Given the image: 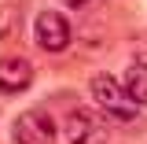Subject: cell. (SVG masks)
<instances>
[{"label":"cell","instance_id":"obj_1","mask_svg":"<svg viewBox=\"0 0 147 144\" xmlns=\"http://www.w3.org/2000/svg\"><path fill=\"white\" fill-rule=\"evenodd\" d=\"M88 89H92V100H96V107L103 111L107 118L121 122V126L136 122V111H140V107L132 104V96L125 92V85H121L114 74H92Z\"/></svg>","mask_w":147,"mask_h":144},{"label":"cell","instance_id":"obj_2","mask_svg":"<svg viewBox=\"0 0 147 144\" xmlns=\"http://www.w3.org/2000/svg\"><path fill=\"white\" fill-rule=\"evenodd\" d=\"M33 41L44 48V52H66L70 41H74L70 18L63 15V11H55V8L40 11V15L33 18Z\"/></svg>","mask_w":147,"mask_h":144},{"label":"cell","instance_id":"obj_3","mask_svg":"<svg viewBox=\"0 0 147 144\" xmlns=\"http://www.w3.org/2000/svg\"><path fill=\"white\" fill-rule=\"evenodd\" d=\"M63 137L66 144H107V126L92 107H74L63 118Z\"/></svg>","mask_w":147,"mask_h":144},{"label":"cell","instance_id":"obj_4","mask_svg":"<svg viewBox=\"0 0 147 144\" xmlns=\"http://www.w3.org/2000/svg\"><path fill=\"white\" fill-rule=\"evenodd\" d=\"M15 144H55L59 141V129L44 111H22L11 126Z\"/></svg>","mask_w":147,"mask_h":144},{"label":"cell","instance_id":"obj_5","mask_svg":"<svg viewBox=\"0 0 147 144\" xmlns=\"http://www.w3.org/2000/svg\"><path fill=\"white\" fill-rule=\"evenodd\" d=\"M33 85V63L26 55H0V92H26Z\"/></svg>","mask_w":147,"mask_h":144},{"label":"cell","instance_id":"obj_6","mask_svg":"<svg viewBox=\"0 0 147 144\" xmlns=\"http://www.w3.org/2000/svg\"><path fill=\"white\" fill-rule=\"evenodd\" d=\"M121 85L132 96L136 107H147V63H132L125 74H121Z\"/></svg>","mask_w":147,"mask_h":144},{"label":"cell","instance_id":"obj_7","mask_svg":"<svg viewBox=\"0 0 147 144\" xmlns=\"http://www.w3.org/2000/svg\"><path fill=\"white\" fill-rule=\"evenodd\" d=\"M11 18H15V8H4V11H0V37H11V33H15Z\"/></svg>","mask_w":147,"mask_h":144},{"label":"cell","instance_id":"obj_8","mask_svg":"<svg viewBox=\"0 0 147 144\" xmlns=\"http://www.w3.org/2000/svg\"><path fill=\"white\" fill-rule=\"evenodd\" d=\"M63 8H70V11H81V8H92L96 0H59Z\"/></svg>","mask_w":147,"mask_h":144}]
</instances>
